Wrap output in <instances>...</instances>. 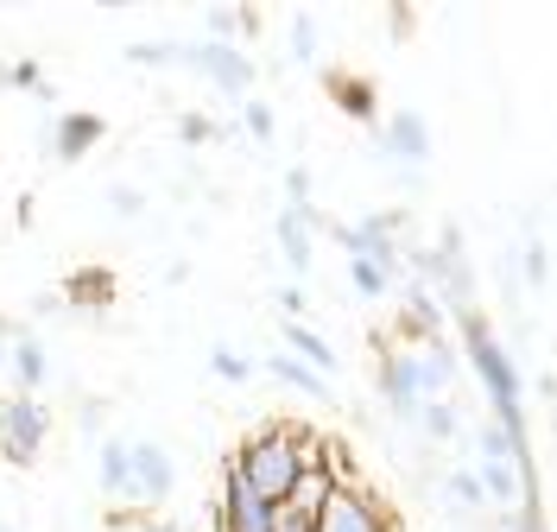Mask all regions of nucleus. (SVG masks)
I'll use <instances>...</instances> for the list:
<instances>
[{
  "label": "nucleus",
  "mask_w": 557,
  "mask_h": 532,
  "mask_svg": "<svg viewBox=\"0 0 557 532\" xmlns=\"http://www.w3.org/2000/svg\"><path fill=\"white\" fill-rule=\"evenodd\" d=\"M267 374H273L278 387H292V393H305V399H330V381L317 374V368H305L292 349H273L267 355Z\"/></svg>",
  "instance_id": "2eb2a0df"
},
{
  "label": "nucleus",
  "mask_w": 557,
  "mask_h": 532,
  "mask_svg": "<svg viewBox=\"0 0 557 532\" xmlns=\"http://www.w3.org/2000/svg\"><path fill=\"white\" fill-rule=\"evenodd\" d=\"M177 134H184V140H190V146H203V140H215V127H209L203 114H184V121H177Z\"/></svg>",
  "instance_id": "2f4dec72"
},
{
  "label": "nucleus",
  "mask_w": 557,
  "mask_h": 532,
  "mask_svg": "<svg viewBox=\"0 0 557 532\" xmlns=\"http://www.w3.org/2000/svg\"><path fill=\"white\" fill-rule=\"evenodd\" d=\"M285 197H292V203H311V172H305V165L285 172Z\"/></svg>",
  "instance_id": "7c9ffc66"
},
{
  "label": "nucleus",
  "mask_w": 557,
  "mask_h": 532,
  "mask_svg": "<svg viewBox=\"0 0 557 532\" xmlns=\"http://www.w3.org/2000/svg\"><path fill=\"white\" fill-rule=\"evenodd\" d=\"M317 228H323V215H317L311 203H285V210H278V253H285L292 273H311Z\"/></svg>",
  "instance_id": "9b49d317"
},
{
  "label": "nucleus",
  "mask_w": 557,
  "mask_h": 532,
  "mask_svg": "<svg viewBox=\"0 0 557 532\" xmlns=\"http://www.w3.org/2000/svg\"><path fill=\"white\" fill-rule=\"evenodd\" d=\"M278 311L298 323V318H305V292H298V285H285V292H278Z\"/></svg>",
  "instance_id": "72a5a7b5"
},
{
  "label": "nucleus",
  "mask_w": 557,
  "mask_h": 532,
  "mask_svg": "<svg viewBox=\"0 0 557 532\" xmlns=\"http://www.w3.org/2000/svg\"><path fill=\"white\" fill-rule=\"evenodd\" d=\"M273 532H311V514H298V507H273Z\"/></svg>",
  "instance_id": "c756f323"
},
{
  "label": "nucleus",
  "mask_w": 557,
  "mask_h": 532,
  "mask_svg": "<svg viewBox=\"0 0 557 532\" xmlns=\"http://www.w3.org/2000/svg\"><path fill=\"white\" fill-rule=\"evenodd\" d=\"M209 532H273V507L235 475V462L222 469V500H215V514H209Z\"/></svg>",
  "instance_id": "0eeeda50"
},
{
  "label": "nucleus",
  "mask_w": 557,
  "mask_h": 532,
  "mask_svg": "<svg viewBox=\"0 0 557 532\" xmlns=\"http://www.w3.org/2000/svg\"><path fill=\"white\" fill-rule=\"evenodd\" d=\"M7 381H13L20 399H38L45 381H51V355H45V343H38L33 330H20V336H13V349H7Z\"/></svg>",
  "instance_id": "f8f14e48"
},
{
  "label": "nucleus",
  "mask_w": 557,
  "mask_h": 532,
  "mask_svg": "<svg viewBox=\"0 0 557 532\" xmlns=\"http://www.w3.org/2000/svg\"><path fill=\"white\" fill-rule=\"evenodd\" d=\"M292 58H298V64L317 58V20L311 13H292Z\"/></svg>",
  "instance_id": "cd10ccee"
},
{
  "label": "nucleus",
  "mask_w": 557,
  "mask_h": 532,
  "mask_svg": "<svg viewBox=\"0 0 557 532\" xmlns=\"http://www.w3.org/2000/svg\"><path fill=\"white\" fill-rule=\"evenodd\" d=\"M418 425H424V437H431V444H450L456 431V406L450 399H424V406H418Z\"/></svg>",
  "instance_id": "412c9836"
},
{
  "label": "nucleus",
  "mask_w": 557,
  "mask_h": 532,
  "mask_svg": "<svg viewBox=\"0 0 557 532\" xmlns=\"http://www.w3.org/2000/svg\"><path fill=\"white\" fill-rule=\"evenodd\" d=\"M177 488V457L159 444V437H127V482H121V500L127 514H152L165 507Z\"/></svg>",
  "instance_id": "7ed1b4c3"
},
{
  "label": "nucleus",
  "mask_w": 557,
  "mask_h": 532,
  "mask_svg": "<svg viewBox=\"0 0 557 532\" xmlns=\"http://www.w3.org/2000/svg\"><path fill=\"white\" fill-rule=\"evenodd\" d=\"M444 495H450L462 514H482V507H487L482 482H475V469H450V475H444Z\"/></svg>",
  "instance_id": "4be33fe9"
},
{
  "label": "nucleus",
  "mask_w": 557,
  "mask_h": 532,
  "mask_svg": "<svg viewBox=\"0 0 557 532\" xmlns=\"http://www.w3.org/2000/svg\"><path fill=\"white\" fill-rule=\"evenodd\" d=\"M121 482H127V437H102L96 444V488H102L108 507L121 500Z\"/></svg>",
  "instance_id": "f3484780"
},
{
  "label": "nucleus",
  "mask_w": 557,
  "mask_h": 532,
  "mask_svg": "<svg viewBox=\"0 0 557 532\" xmlns=\"http://www.w3.org/2000/svg\"><path fill=\"white\" fill-rule=\"evenodd\" d=\"M0 532H7V527H0Z\"/></svg>",
  "instance_id": "f704fd0d"
},
{
  "label": "nucleus",
  "mask_w": 557,
  "mask_h": 532,
  "mask_svg": "<svg viewBox=\"0 0 557 532\" xmlns=\"http://www.w3.org/2000/svg\"><path fill=\"white\" fill-rule=\"evenodd\" d=\"M330 96L355 114V121H368L374 114V96H368V83H355V76H330Z\"/></svg>",
  "instance_id": "393cba45"
},
{
  "label": "nucleus",
  "mask_w": 557,
  "mask_h": 532,
  "mask_svg": "<svg viewBox=\"0 0 557 532\" xmlns=\"http://www.w3.org/2000/svg\"><path fill=\"white\" fill-rule=\"evenodd\" d=\"M475 482H482V495H487V500H500V507H513V500L525 495L520 462H475Z\"/></svg>",
  "instance_id": "6ab92c4d"
},
{
  "label": "nucleus",
  "mask_w": 557,
  "mask_h": 532,
  "mask_svg": "<svg viewBox=\"0 0 557 532\" xmlns=\"http://www.w3.org/2000/svg\"><path fill=\"white\" fill-rule=\"evenodd\" d=\"M311 444H305V431H292V425H267V431H253L242 444V457H235V475H242L253 495L267 500V507H285V495L298 488V475L311 469Z\"/></svg>",
  "instance_id": "f257e3e1"
},
{
  "label": "nucleus",
  "mask_w": 557,
  "mask_h": 532,
  "mask_svg": "<svg viewBox=\"0 0 557 532\" xmlns=\"http://www.w3.org/2000/svg\"><path fill=\"white\" fill-rule=\"evenodd\" d=\"M102 140H108V121H102V114H89V108L51 114V127H45V152H51L58 165H76V159H89V152H96Z\"/></svg>",
  "instance_id": "6e6552de"
},
{
  "label": "nucleus",
  "mask_w": 557,
  "mask_h": 532,
  "mask_svg": "<svg viewBox=\"0 0 557 532\" xmlns=\"http://www.w3.org/2000/svg\"><path fill=\"white\" fill-rule=\"evenodd\" d=\"M209 374L228 381V387H242L247 374H253V361H247L242 349H228V343H215V349H209Z\"/></svg>",
  "instance_id": "5701e85b"
},
{
  "label": "nucleus",
  "mask_w": 557,
  "mask_h": 532,
  "mask_svg": "<svg viewBox=\"0 0 557 532\" xmlns=\"http://www.w3.org/2000/svg\"><path fill=\"white\" fill-rule=\"evenodd\" d=\"M102 203H108L114 215H121V222H134V215H146V190H139V184H121V177H114V184L102 190Z\"/></svg>",
  "instance_id": "a878e982"
},
{
  "label": "nucleus",
  "mask_w": 557,
  "mask_h": 532,
  "mask_svg": "<svg viewBox=\"0 0 557 532\" xmlns=\"http://www.w3.org/2000/svg\"><path fill=\"white\" fill-rule=\"evenodd\" d=\"M374 146H381V159H393V165H424L431 159V127H424V114H412V108H399V114H386L381 127H374Z\"/></svg>",
  "instance_id": "9d476101"
},
{
  "label": "nucleus",
  "mask_w": 557,
  "mask_h": 532,
  "mask_svg": "<svg viewBox=\"0 0 557 532\" xmlns=\"http://www.w3.org/2000/svg\"><path fill=\"white\" fill-rule=\"evenodd\" d=\"M285 349L298 355V361H305V368H317V374H323V381H330V368H336V349H330V343H323V336H317L311 323H285Z\"/></svg>",
  "instance_id": "a211bd4d"
},
{
  "label": "nucleus",
  "mask_w": 557,
  "mask_h": 532,
  "mask_svg": "<svg viewBox=\"0 0 557 532\" xmlns=\"http://www.w3.org/2000/svg\"><path fill=\"white\" fill-rule=\"evenodd\" d=\"M247 33H260V13H253V7H203L209 45H242Z\"/></svg>",
  "instance_id": "dca6fc26"
},
{
  "label": "nucleus",
  "mask_w": 557,
  "mask_h": 532,
  "mask_svg": "<svg viewBox=\"0 0 557 532\" xmlns=\"http://www.w3.org/2000/svg\"><path fill=\"white\" fill-rule=\"evenodd\" d=\"M462 355H469V368H475V381H482L487 406H494V425H507V431H520V437H525L520 368H513V355L494 343V330H487L482 311H462Z\"/></svg>",
  "instance_id": "f03ea898"
},
{
  "label": "nucleus",
  "mask_w": 557,
  "mask_h": 532,
  "mask_svg": "<svg viewBox=\"0 0 557 532\" xmlns=\"http://www.w3.org/2000/svg\"><path fill=\"white\" fill-rule=\"evenodd\" d=\"M399 228H406V215L386 210V215H361V222H348V228H330V235H336V248H343L348 260H374L386 273H399V267H406V260H399Z\"/></svg>",
  "instance_id": "423d86ee"
},
{
  "label": "nucleus",
  "mask_w": 557,
  "mask_h": 532,
  "mask_svg": "<svg viewBox=\"0 0 557 532\" xmlns=\"http://www.w3.org/2000/svg\"><path fill=\"white\" fill-rule=\"evenodd\" d=\"M242 127L253 134V140H273L278 121H273V108H267V102H247V108H242Z\"/></svg>",
  "instance_id": "c85d7f7f"
},
{
  "label": "nucleus",
  "mask_w": 557,
  "mask_h": 532,
  "mask_svg": "<svg viewBox=\"0 0 557 532\" xmlns=\"http://www.w3.org/2000/svg\"><path fill=\"white\" fill-rule=\"evenodd\" d=\"M172 71L203 76L209 89H222V96H235V102H247V89H253V64H247V51H242V45L177 38V64H172Z\"/></svg>",
  "instance_id": "20e7f679"
},
{
  "label": "nucleus",
  "mask_w": 557,
  "mask_h": 532,
  "mask_svg": "<svg viewBox=\"0 0 557 532\" xmlns=\"http://www.w3.org/2000/svg\"><path fill=\"white\" fill-rule=\"evenodd\" d=\"M0 83H7V89H33V96H45V102H51V83L38 76V64H33V58H20V64H7V76H0Z\"/></svg>",
  "instance_id": "bb28decb"
},
{
  "label": "nucleus",
  "mask_w": 557,
  "mask_h": 532,
  "mask_svg": "<svg viewBox=\"0 0 557 532\" xmlns=\"http://www.w3.org/2000/svg\"><path fill=\"white\" fill-rule=\"evenodd\" d=\"M45 437H51V412H45V399H20V393H7V399H0V457L13 462V469H33L38 450H45Z\"/></svg>",
  "instance_id": "39448f33"
},
{
  "label": "nucleus",
  "mask_w": 557,
  "mask_h": 532,
  "mask_svg": "<svg viewBox=\"0 0 557 532\" xmlns=\"http://www.w3.org/2000/svg\"><path fill=\"white\" fill-rule=\"evenodd\" d=\"M412 361H418V387H424V399H444L450 381H456V349L444 343V336H424V343L412 349Z\"/></svg>",
  "instance_id": "4468645a"
},
{
  "label": "nucleus",
  "mask_w": 557,
  "mask_h": 532,
  "mask_svg": "<svg viewBox=\"0 0 557 532\" xmlns=\"http://www.w3.org/2000/svg\"><path fill=\"white\" fill-rule=\"evenodd\" d=\"M127 64H139V71H172L177 38H134V45H127Z\"/></svg>",
  "instance_id": "aec40b11"
},
{
  "label": "nucleus",
  "mask_w": 557,
  "mask_h": 532,
  "mask_svg": "<svg viewBox=\"0 0 557 532\" xmlns=\"http://www.w3.org/2000/svg\"><path fill=\"white\" fill-rule=\"evenodd\" d=\"M525 280H532V285H545V280H552V267H545V248H539V242L525 248Z\"/></svg>",
  "instance_id": "473e14b6"
},
{
  "label": "nucleus",
  "mask_w": 557,
  "mask_h": 532,
  "mask_svg": "<svg viewBox=\"0 0 557 532\" xmlns=\"http://www.w3.org/2000/svg\"><path fill=\"white\" fill-rule=\"evenodd\" d=\"M311 532H386V514L374 507V495H361V488L336 482V488H330V500L317 507Z\"/></svg>",
  "instance_id": "1a4fd4ad"
},
{
  "label": "nucleus",
  "mask_w": 557,
  "mask_h": 532,
  "mask_svg": "<svg viewBox=\"0 0 557 532\" xmlns=\"http://www.w3.org/2000/svg\"><path fill=\"white\" fill-rule=\"evenodd\" d=\"M381 399L393 406V412L418 419V406H424V387H418V361H412V349H386V355H381Z\"/></svg>",
  "instance_id": "ddd939ff"
},
{
  "label": "nucleus",
  "mask_w": 557,
  "mask_h": 532,
  "mask_svg": "<svg viewBox=\"0 0 557 532\" xmlns=\"http://www.w3.org/2000/svg\"><path fill=\"white\" fill-rule=\"evenodd\" d=\"M348 285H355L361 298H386V292H393V273L374 267V260H348Z\"/></svg>",
  "instance_id": "b1692460"
}]
</instances>
